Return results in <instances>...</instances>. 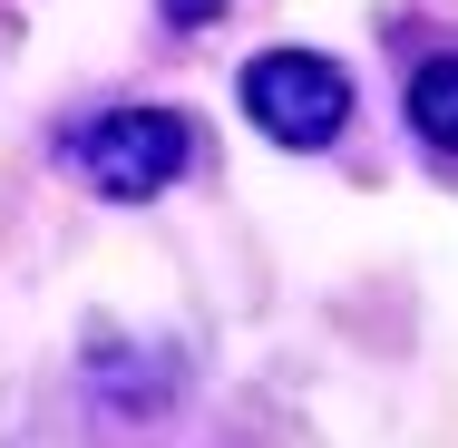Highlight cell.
I'll list each match as a JSON object with an SVG mask.
<instances>
[{
    "instance_id": "277c9868",
    "label": "cell",
    "mask_w": 458,
    "mask_h": 448,
    "mask_svg": "<svg viewBox=\"0 0 458 448\" xmlns=\"http://www.w3.org/2000/svg\"><path fill=\"white\" fill-rule=\"evenodd\" d=\"M157 10H166V20H176V30H205V20H215V10H225V0H157Z\"/></svg>"
},
{
    "instance_id": "7a4b0ae2",
    "label": "cell",
    "mask_w": 458,
    "mask_h": 448,
    "mask_svg": "<svg viewBox=\"0 0 458 448\" xmlns=\"http://www.w3.org/2000/svg\"><path fill=\"white\" fill-rule=\"evenodd\" d=\"M244 117L274 137V147H332L342 117H352V79L322 59V49H264L244 69Z\"/></svg>"
},
{
    "instance_id": "6da1fadb",
    "label": "cell",
    "mask_w": 458,
    "mask_h": 448,
    "mask_svg": "<svg viewBox=\"0 0 458 448\" xmlns=\"http://www.w3.org/2000/svg\"><path fill=\"white\" fill-rule=\"evenodd\" d=\"M59 156H69L98 195L137 205V195H166V185L185 176L195 127H185L176 107H98V117H79V127L59 137Z\"/></svg>"
},
{
    "instance_id": "3957f363",
    "label": "cell",
    "mask_w": 458,
    "mask_h": 448,
    "mask_svg": "<svg viewBox=\"0 0 458 448\" xmlns=\"http://www.w3.org/2000/svg\"><path fill=\"white\" fill-rule=\"evenodd\" d=\"M410 127H420V147L458 156V59H429L410 79Z\"/></svg>"
}]
</instances>
